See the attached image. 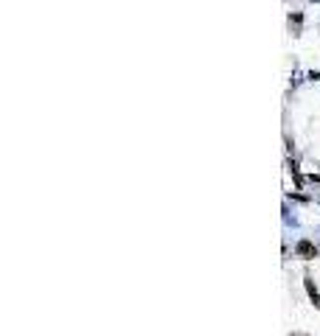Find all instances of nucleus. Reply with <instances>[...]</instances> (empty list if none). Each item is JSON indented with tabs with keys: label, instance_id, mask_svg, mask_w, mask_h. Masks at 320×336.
I'll list each match as a JSON object with an SVG mask.
<instances>
[{
	"label": "nucleus",
	"instance_id": "nucleus-1",
	"mask_svg": "<svg viewBox=\"0 0 320 336\" xmlns=\"http://www.w3.org/2000/svg\"><path fill=\"white\" fill-rule=\"evenodd\" d=\"M295 252H298V258H303V261H315V258H318V247H315L312 241H306V238L298 241Z\"/></svg>",
	"mask_w": 320,
	"mask_h": 336
},
{
	"label": "nucleus",
	"instance_id": "nucleus-2",
	"mask_svg": "<svg viewBox=\"0 0 320 336\" xmlns=\"http://www.w3.org/2000/svg\"><path fill=\"white\" fill-rule=\"evenodd\" d=\"M303 286H306V294H309V300H312V302H315V305L320 308V292L315 289V283H312V277H309V275L303 277Z\"/></svg>",
	"mask_w": 320,
	"mask_h": 336
},
{
	"label": "nucleus",
	"instance_id": "nucleus-3",
	"mask_svg": "<svg viewBox=\"0 0 320 336\" xmlns=\"http://www.w3.org/2000/svg\"><path fill=\"white\" fill-rule=\"evenodd\" d=\"M312 3H320V0H312Z\"/></svg>",
	"mask_w": 320,
	"mask_h": 336
}]
</instances>
